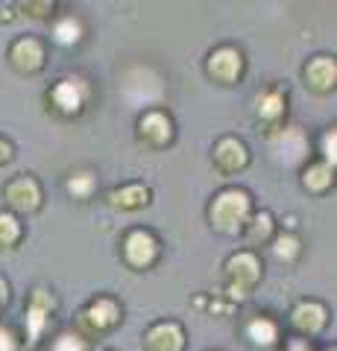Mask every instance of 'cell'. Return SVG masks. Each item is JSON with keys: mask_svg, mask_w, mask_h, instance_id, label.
Listing matches in <instances>:
<instances>
[{"mask_svg": "<svg viewBox=\"0 0 337 351\" xmlns=\"http://www.w3.org/2000/svg\"><path fill=\"white\" fill-rule=\"evenodd\" d=\"M249 211V196L244 191H226L211 205V219L220 232H237Z\"/></svg>", "mask_w": 337, "mask_h": 351, "instance_id": "cell-1", "label": "cell"}, {"mask_svg": "<svg viewBox=\"0 0 337 351\" xmlns=\"http://www.w3.org/2000/svg\"><path fill=\"white\" fill-rule=\"evenodd\" d=\"M124 252H126V261L132 263V267H147V263H153V258H156V240L147 232H132L126 237Z\"/></svg>", "mask_w": 337, "mask_h": 351, "instance_id": "cell-2", "label": "cell"}, {"mask_svg": "<svg viewBox=\"0 0 337 351\" xmlns=\"http://www.w3.org/2000/svg\"><path fill=\"white\" fill-rule=\"evenodd\" d=\"M6 199L12 202L18 211H36L38 199H41L38 184L32 182V179H15V182L6 188Z\"/></svg>", "mask_w": 337, "mask_h": 351, "instance_id": "cell-3", "label": "cell"}, {"mask_svg": "<svg viewBox=\"0 0 337 351\" xmlns=\"http://www.w3.org/2000/svg\"><path fill=\"white\" fill-rule=\"evenodd\" d=\"M209 73L217 76V80H223V82H232L235 76L241 73V53L232 50V47L217 50L209 62Z\"/></svg>", "mask_w": 337, "mask_h": 351, "instance_id": "cell-4", "label": "cell"}, {"mask_svg": "<svg viewBox=\"0 0 337 351\" xmlns=\"http://www.w3.org/2000/svg\"><path fill=\"white\" fill-rule=\"evenodd\" d=\"M53 103H56L59 112H65V114H77L82 108L80 80H62L56 88H53Z\"/></svg>", "mask_w": 337, "mask_h": 351, "instance_id": "cell-5", "label": "cell"}, {"mask_svg": "<svg viewBox=\"0 0 337 351\" xmlns=\"http://www.w3.org/2000/svg\"><path fill=\"white\" fill-rule=\"evenodd\" d=\"M147 346L150 351H179L182 348V331L179 325H156L147 334Z\"/></svg>", "mask_w": 337, "mask_h": 351, "instance_id": "cell-6", "label": "cell"}, {"mask_svg": "<svg viewBox=\"0 0 337 351\" xmlns=\"http://www.w3.org/2000/svg\"><path fill=\"white\" fill-rule=\"evenodd\" d=\"M214 161L220 164L226 173H235L237 167H244V164H246V149H244V144H237V141L226 138V141H220V147H217Z\"/></svg>", "mask_w": 337, "mask_h": 351, "instance_id": "cell-7", "label": "cell"}, {"mask_svg": "<svg viewBox=\"0 0 337 351\" xmlns=\"http://www.w3.org/2000/svg\"><path fill=\"white\" fill-rule=\"evenodd\" d=\"M41 59H45V53H41L38 41H32V38L18 41L12 47V62H15V68H21V71H38Z\"/></svg>", "mask_w": 337, "mask_h": 351, "instance_id": "cell-8", "label": "cell"}, {"mask_svg": "<svg viewBox=\"0 0 337 351\" xmlns=\"http://www.w3.org/2000/svg\"><path fill=\"white\" fill-rule=\"evenodd\" d=\"M82 322L91 328V331H106V328H112L117 322V307L112 302H97L91 304V311L82 316Z\"/></svg>", "mask_w": 337, "mask_h": 351, "instance_id": "cell-9", "label": "cell"}, {"mask_svg": "<svg viewBox=\"0 0 337 351\" xmlns=\"http://www.w3.org/2000/svg\"><path fill=\"white\" fill-rule=\"evenodd\" d=\"M141 138H147L150 144H165L170 141V120L159 112H150L141 120Z\"/></svg>", "mask_w": 337, "mask_h": 351, "instance_id": "cell-10", "label": "cell"}, {"mask_svg": "<svg viewBox=\"0 0 337 351\" xmlns=\"http://www.w3.org/2000/svg\"><path fill=\"white\" fill-rule=\"evenodd\" d=\"M293 325L302 328V331H320V328L325 325V311L320 304H299L297 311H293Z\"/></svg>", "mask_w": 337, "mask_h": 351, "instance_id": "cell-11", "label": "cell"}, {"mask_svg": "<svg viewBox=\"0 0 337 351\" xmlns=\"http://www.w3.org/2000/svg\"><path fill=\"white\" fill-rule=\"evenodd\" d=\"M305 73H308V80L317 91H329V88L334 85V62H329V59L311 62V68Z\"/></svg>", "mask_w": 337, "mask_h": 351, "instance_id": "cell-12", "label": "cell"}, {"mask_svg": "<svg viewBox=\"0 0 337 351\" xmlns=\"http://www.w3.org/2000/svg\"><path fill=\"white\" fill-rule=\"evenodd\" d=\"M147 191L144 188H129V191H117L112 193V202L115 205H121V208H141V205H147Z\"/></svg>", "mask_w": 337, "mask_h": 351, "instance_id": "cell-13", "label": "cell"}, {"mask_svg": "<svg viewBox=\"0 0 337 351\" xmlns=\"http://www.w3.org/2000/svg\"><path fill=\"white\" fill-rule=\"evenodd\" d=\"M249 337H253V343H258V346H270L276 339V325L270 319H255L249 325Z\"/></svg>", "mask_w": 337, "mask_h": 351, "instance_id": "cell-14", "label": "cell"}, {"mask_svg": "<svg viewBox=\"0 0 337 351\" xmlns=\"http://www.w3.org/2000/svg\"><path fill=\"white\" fill-rule=\"evenodd\" d=\"M53 36H56L59 44H77L80 41V24L73 18H65V21H59V24H56Z\"/></svg>", "mask_w": 337, "mask_h": 351, "instance_id": "cell-15", "label": "cell"}, {"mask_svg": "<svg viewBox=\"0 0 337 351\" xmlns=\"http://www.w3.org/2000/svg\"><path fill=\"white\" fill-rule=\"evenodd\" d=\"M305 184L314 191H323L332 184V167L329 164H320V167H311V176L305 173Z\"/></svg>", "mask_w": 337, "mask_h": 351, "instance_id": "cell-16", "label": "cell"}, {"mask_svg": "<svg viewBox=\"0 0 337 351\" xmlns=\"http://www.w3.org/2000/svg\"><path fill=\"white\" fill-rule=\"evenodd\" d=\"M18 234H21V228H18L15 219L9 217V214H0V243H3V246L15 243Z\"/></svg>", "mask_w": 337, "mask_h": 351, "instance_id": "cell-17", "label": "cell"}, {"mask_svg": "<svg viewBox=\"0 0 337 351\" xmlns=\"http://www.w3.org/2000/svg\"><path fill=\"white\" fill-rule=\"evenodd\" d=\"M91 184H94V179L89 173H80V176H73V179L68 182V191L73 193V196H80V199H85V196L91 193Z\"/></svg>", "mask_w": 337, "mask_h": 351, "instance_id": "cell-18", "label": "cell"}, {"mask_svg": "<svg viewBox=\"0 0 337 351\" xmlns=\"http://www.w3.org/2000/svg\"><path fill=\"white\" fill-rule=\"evenodd\" d=\"M21 6H24V12H27V15L41 18V15H47V12H50L53 0H21Z\"/></svg>", "mask_w": 337, "mask_h": 351, "instance_id": "cell-19", "label": "cell"}, {"mask_svg": "<svg viewBox=\"0 0 337 351\" xmlns=\"http://www.w3.org/2000/svg\"><path fill=\"white\" fill-rule=\"evenodd\" d=\"M53 351H85L82 346V339L80 337H71V334H65L56 339V346H53Z\"/></svg>", "mask_w": 337, "mask_h": 351, "instance_id": "cell-20", "label": "cell"}, {"mask_svg": "<svg viewBox=\"0 0 337 351\" xmlns=\"http://www.w3.org/2000/svg\"><path fill=\"white\" fill-rule=\"evenodd\" d=\"M258 112L261 114H279V97H264V100H258Z\"/></svg>", "mask_w": 337, "mask_h": 351, "instance_id": "cell-21", "label": "cell"}, {"mask_svg": "<svg viewBox=\"0 0 337 351\" xmlns=\"http://www.w3.org/2000/svg\"><path fill=\"white\" fill-rule=\"evenodd\" d=\"M293 252H297V240H293V237H279V246H276V255L279 258H290L293 255Z\"/></svg>", "mask_w": 337, "mask_h": 351, "instance_id": "cell-22", "label": "cell"}, {"mask_svg": "<svg viewBox=\"0 0 337 351\" xmlns=\"http://www.w3.org/2000/svg\"><path fill=\"white\" fill-rule=\"evenodd\" d=\"M0 351H15V337L6 328H0Z\"/></svg>", "mask_w": 337, "mask_h": 351, "instance_id": "cell-23", "label": "cell"}, {"mask_svg": "<svg viewBox=\"0 0 337 351\" xmlns=\"http://www.w3.org/2000/svg\"><path fill=\"white\" fill-rule=\"evenodd\" d=\"M325 158L334 164V132H329V135H325Z\"/></svg>", "mask_w": 337, "mask_h": 351, "instance_id": "cell-24", "label": "cell"}, {"mask_svg": "<svg viewBox=\"0 0 337 351\" xmlns=\"http://www.w3.org/2000/svg\"><path fill=\"white\" fill-rule=\"evenodd\" d=\"M290 351H308V348L302 346V343H293V346H290Z\"/></svg>", "mask_w": 337, "mask_h": 351, "instance_id": "cell-25", "label": "cell"}]
</instances>
